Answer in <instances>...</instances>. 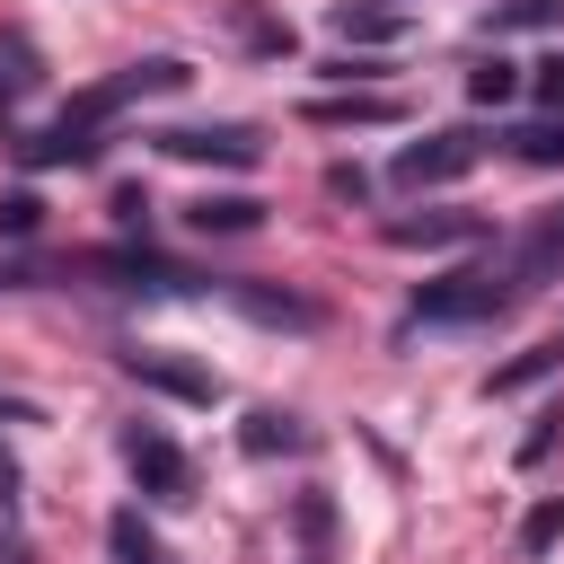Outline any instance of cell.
I'll use <instances>...</instances> for the list:
<instances>
[{"instance_id":"6da1fadb","label":"cell","mask_w":564,"mask_h":564,"mask_svg":"<svg viewBox=\"0 0 564 564\" xmlns=\"http://www.w3.org/2000/svg\"><path fill=\"white\" fill-rule=\"evenodd\" d=\"M520 300L511 273H449V282H423L405 300V326H476V317H502Z\"/></svg>"},{"instance_id":"7a4b0ae2","label":"cell","mask_w":564,"mask_h":564,"mask_svg":"<svg viewBox=\"0 0 564 564\" xmlns=\"http://www.w3.org/2000/svg\"><path fill=\"white\" fill-rule=\"evenodd\" d=\"M88 273H115L123 291H150V300L220 291V273H194V264H176V256H159V247H106V256H88Z\"/></svg>"},{"instance_id":"3957f363","label":"cell","mask_w":564,"mask_h":564,"mask_svg":"<svg viewBox=\"0 0 564 564\" xmlns=\"http://www.w3.org/2000/svg\"><path fill=\"white\" fill-rule=\"evenodd\" d=\"M185 79H194V70H185V62H167V53H159V62H132V70H115V79L79 88V97H70V123H88V132H97L106 115H123V106H141V97H167V88H185Z\"/></svg>"},{"instance_id":"277c9868","label":"cell","mask_w":564,"mask_h":564,"mask_svg":"<svg viewBox=\"0 0 564 564\" xmlns=\"http://www.w3.org/2000/svg\"><path fill=\"white\" fill-rule=\"evenodd\" d=\"M150 150L185 159V167H256L264 159L256 123H167V132H150Z\"/></svg>"},{"instance_id":"5b68a950","label":"cell","mask_w":564,"mask_h":564,"mask_svg":"<svg viewBox=\"0 0 564 564\" xmlns=\"http://www.w3.org/2000/svg\"><path fill=\"white\" fill-rule=\"evenodd\" d=\"M476 159H485V132L449 123V132H423V141L397 150V185H458Z\"/></svg>"},{"instance_id":"8992f818","label":"cell","mask_w":564,"mask_h":564,"mask_svg":"<svg viewBox=\"0 0 564 564\" xmlns=\"http://www.w3.org/2000/svg\"><path fill=\"white\" fill-rule=\"evenodd\" d=\"M123 467L141 476V494H150V502H194V458H185L167 432L132 423V432H123Z\"/></svg>"},{"instance_id":"52a82bcc","label":"cell","mask_w":564,"mask_h":564,"mask_svg":"<svg viewBox=\"0 0 564 564\" xmlns=\"http://www.w3.org/2000/svg\"><path fill=\"white\" fill-rule=\"evenodd\" d=\"M123 370H132L141 388L176 397V405H220V379H212V370H185V361H167V352H123Z\"/></svg>"},{"instance_id":"ba28073f","label":"cell","mask_w":564,"mask_h":564,"mask_svg":"<svg viewBox=\"0 0 564 564\" xmlns=\"http://www.w3.org/2000/svg\"><path fill=\"white\" fill-rule=\"evenodd\" d=\"M485 238V212H405L388 220V247H476Z\"/></svg>"},{"instance_id":"9c48e42d","label":"cell","mask_w":564,"mask_h":564,"mask_svg":"<svg viewBox=\"0 0 564 564\" xmlns=\"http://www.w3.org/2000/svg\"><path fill=\"white\" fill-rule=\"evenodd\" d=\"M220 300H229V308H247L256 326H291V335H308V326H317V300H300V291H264V282H220Z\"/></svg>"},{"instance_id":"30bf717a","label":"cell","mask_w":564,"mask_h":564,"mask_svg":"<svg viewBox=\"0 0 564 564\" xmlns=\"http://www.w3.org/2000/svg\"><path fill=\"white\" fill-rule=\"evenodd\" d=\"M97 150H106V141H97L88 123H70V115H62L53 132L18 141V159H26V167H97Z\"/></svg>"},{"instance_id":"8fae6325","label":"cell","mask_w":564,"mask_h":564,"mask_svg":"<svg viewBox=\"0 0 564 564\" xmlns=\"http://www.w3.org/2000/svg\"><path fill=\"white\" fill-rule=\"evenodd\" d=\"M555 264H564V212H546V220L520 229V247H511V282L529 291V282H546Z\"/></svg>"},{"instance_id":"7c38bea8","label":"cell","mask_w":564,"mask_h":564,"mask_svg":"<svg viewBox=\"0 0 564 564\" xmlns=\"http://www.w3.org/2000/svg\"><path fill=\"white\" fill-rule=\"evenodd\" d=\"M308 123H405V106L388 88H344V97H308Z\"/></svg>"},{"instance_id":"4fadbf2b","label":"cell","mask_w":564,"mask_h":564,"mask_svg":"<svg viewBox=\"0 0 564 564\" xmlns=\"http://www.w3.org/2000/svg\"><path fill=\"white\" fill-rule=\"evenodd\" d=\"M256 220H264L256 194H194V203H185V229H203V238H238V229H256Z\"/></svg>"},{"instance_id":"5bb4252c","label":"cell","mask_w":564,"mask_h":564,"mask_svg":"<svg viewBox=\"0 0 564 564\" xmlns=\"http://www.w3.org/2000/svg\"><path fill=\"white\" fill-rule=\"evenodd\" d=\"M238 449H247V458H282V449H308V432H300V414L256 405V414H247V432H238Z\"/></svg>"},{"instance_id":"9a60e30c","label":"cell","mask_w":564,"mask_h":564,"mask_svg":"<svg viewBox=\"0 0 564 564\" xmlns=\"http://www.w3.org/2000/svg\"><path fill=\"white\" fill-rule=\"evenodd\" d=\"M476 26L485 35H546V26H564V0H494Z\"/></svg>"},{"instance_id":"2e32d148","label":"cell","mask_w":564,"mask_h":564,"mask_svg":"<svg viewBox=\"0 0 564 564\" xmlns=\"http://www.w3.org/2000/svg\"><path fill=\"white\" fill-rule=\"evenodd\" d=\"M564 370V344H529L520 361H502L494 379H485V397H520V388H538V379H555Z\"/></svg>"},{"instance_id":"e0dca14e","label":"cell","mask_w":564,"mask_h":564,"mask_svg":"<svg viewBox=\"0 0 564 564\" xmlns=\"http://www.w3.org/2000/svg\"><path fill=\"white\" fill-rule=\"evenodd\" d=\"M335 35H344V44H397V35H405V18H397V9H379V0H370V9H352V0H344V9H335Z\"/></svg>"},{"instance_id":"ac0fdd59","label":"cell","mask_w":564,"mask_h":564,"mask_svg":"<svg viewBox=\"0 0 564 564\" xmlns=\"http://www.w3.org/2000/svg\"><path fill=\"white\" fill-rule=\"evenodd\" d=\"M106 546H115V564H167V546L141 529V511H115L106 520Z\"/></svg>"},{"instance_id":"d6986e66","label":"cell","mask_w":564,"mask_h":564,"mask_svg":"<svg viewBox=\"0 0 564 564\" xmlns=\"http://www.w3.org/2000/svg\"><path fill=\"white\" fill-rule=\"evenodd\" d=\"M238 26H247V53H264V62H291V53H300V35H291V18H256V9L238 0Z\"/></svg>"},{"instance_id":"ffe728a7","label":"cell","mask_w":564,"mask_h":564,"mask_svg":"<svg viewBox=\"0 0 564 564\" xmlns=\"http://www.w3.org/2000/svg\"><path fill=\"white\" fill-rule=\"evenodd\" d=\"M467 97H476V106H511V97H520V70H511L502 53H485V62L467 70Z\"/></svg>"},{"instance_id":"44dd1931","label":"cell","mask_w":564,"mask_h":564,"mask_svg":"<svg viewBox=\"0 0 564 564\" xmlns=\"http://www.w3.org/2000/svg\"><path fill=\"white\" fill-rule=\"evenodd\" d=\"M564 546V502H529V520H520V555H555Z\"/></svg>"},{"instance_id":"7402d4cb","label":"cell","mask_w":564,"mask_h":564,"mask_svg":"<svg viewBox=\"0 0 564 564\" xmlns=\"http://www.w3.org/2000/svg\"><path fill=\"white\" fill-rule=\"evenodd\" d=\"M511 159H529V167H564V123H538V132H511Z\"/></svg>"},{"instance_id":"603a6c76","label":"cell","mask_w":564,"mask_h":564,"mask_svg":"<svg viewBox=\"0 0 564 564\" xmlns=\"http://www.w3.org/2000/svg\"><path fill=\"white\" fill-rule=\"evenodd\" d=\"M35 194H0V238H35Z\"/></svg>"},{"instance_id":"cb8c5ba5","label":"cell","mask_w":564,"mask_h":564,"mask_svg":"<svg viewBox=\"0 0 564 564\" xmlns=\"http://www.w3.org/2000/svg\"><path fill=\"white\" fill-rule=\"evenodd\" d=\"M546 449H555V414H538V423H529V432H520V467H538V458H546Z\"/></svg>"},{"instance_id":"d4e9b609","label":"cell","mask_w":564,"mask_h":564,"mask_svg":"<svg viewBox=\"0 0 564 564\" xmlns=\"http://www.w3.org/2000/svg\"><path fill=\"white\" fill-rule=\"evenodd\" d=\"M326 185H335V194H344V203H361V194H370V176H361V167H352V159H335V167H326Z\"/></svg>"},{"instance_id":"484cf974","label":"cell","mask_w":564,"mask_h":564,"mask_svg":"<svg viewBox=\"0 0 564 564\" xmlns=\"http://www.w3.org/2000/svg\"><path fill=\"white\" fill-rule=\"evenodd\" d=\"M538 97H546V106H564V62H546V70H538Z\"/></svg>"},{"instance_id":"4316f807","label":"cell","mask_w":564,"mask_h":564,"mask_svg":"<svg viewBox=\"0 0 564 564\" xmlns=\"http://www.w3.org/2000/svg\"><path fill=\"white\" fill-rule=\"evenodd\" d=\"M18 282H35V264H18V256H0V291H18Z\"/></svg>"},{"instance_id":"83f0119b","label":"cell","mask_w":564,"mask_h":564,"mask_svg":"<svg viewBox=\"0 0 564 564\" xmlns=\"http://www.w3.org/2000/svg\"><path fill=\"white\" fill-rule=\"evenodd\" d=\"M0 423H35V405L26 397H0Z\"/></svg>"}]
</instances>
